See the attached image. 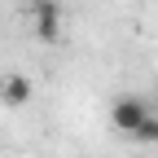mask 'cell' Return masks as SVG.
Here are the masks:
<instances>
[{
	"label": "cell",
	"mask_w": 158,
	"mask_h": 158,
	"mask_svg": "<svg viewBox=\"0 0 158 158\" xmlns=\"http://www.w3.org/2000/svg\"><path fill=\"white\" fill-rule=\"evenodd\" d=\"M145 118H149V101H145V97H118V101L110 106V123L118 132H127V136L141 132Z\"/></svg>",
	"instance_id": "1"
},
{
	"label": "cell",
	"mask_w": 158,
	"mask_h": 158,
	"mask_svg": "<svg viewBox=\"0 0 158 158\" xmlns=\"http://www.w3.org/2000/svg\"><path fill=\"white\" fill-rule=\"evenodd\" d=\"M31 18H35V35L44 40V44H53V40L62 35V5H57V0H35Z\"/></svg>",
	"instance_id": "2"
},
{
	"label": "cell",
	"mask_w": 158,
	"mask_h": 158,
	"mask_svg": "<svg viewBox=\"0 0 158 158\" xmlns=\"http://www.w3.org/2000/svg\"><path fill=\"white\" fill-rule=\"evenodd\" d=\"M0 101H5L9 110L27 106L31 101V79L27 75H5V79H0Z\"/></svg>",
	"instance_id": "3"
},
{
	"label": "cell",
	"mask_w": 158,
	"mask_h": 158,
	"mask_svg": "<svg viewBox=\"0 0 158 158\" xmlns=\"http://www.w3.org/2000/svg\"><path fill=\"white\" fill-rule=\"evenodd\" d=\"M132 141H141V145H158V118H154V114L141 123V132H136Z\"/></svg>",
	"instance_id": "4"
},
{
	"label": "cell",
	"mask_w": 158,
	"mask_h": 158,
	"mask_svg": "<svg viewBox=\"0 0 158 158\" xmlns=\"http://www.w3.org/2000/svg\"><path fill=\"white\" fill-rule=\"evenodd\" d=\"M154 101H158V84H154Z\"/></svg>",
	"instance_id": "5"
}]
</instances>
